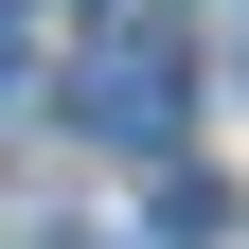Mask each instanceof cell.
Wrapping results in <instances>:
<instances>
[{
  "instance_id": "6da1fadb",
  "label": "cell",
  "mask_w": 249,
  "mask_h": 249,
  "mask_svg": "<svg viewBox=\"0 0 249 249\" xmlns=\"http://www.w3.org/2000/svg\"><path fill=\"white\" fill-rule=\"evenodd\" d=\"M71 124H89V142H142V160H160L178 124H196V71H178V36L107 18V36L71 53Z\"/></svg>"
}]
</instances>
